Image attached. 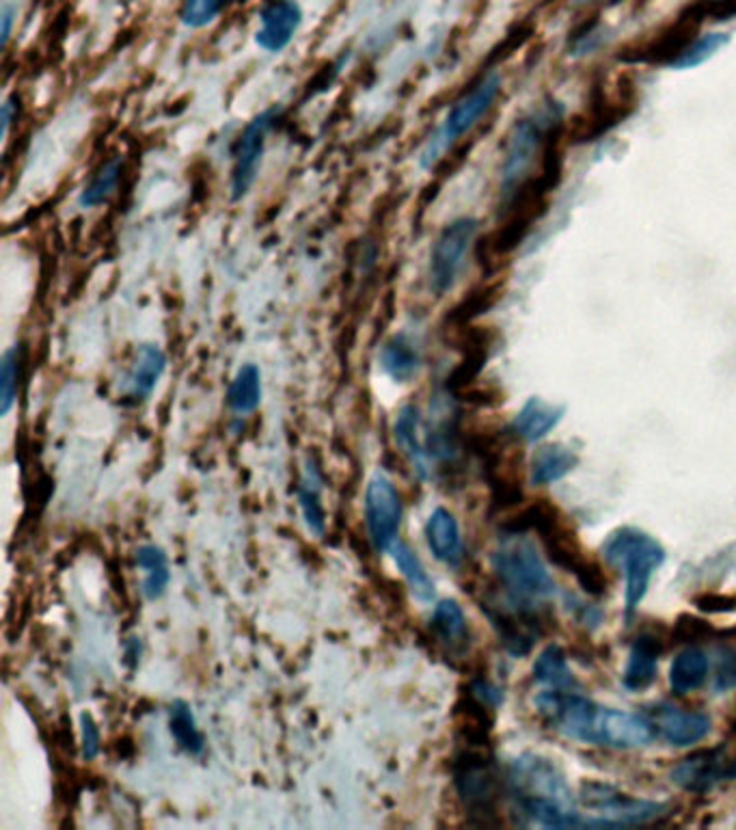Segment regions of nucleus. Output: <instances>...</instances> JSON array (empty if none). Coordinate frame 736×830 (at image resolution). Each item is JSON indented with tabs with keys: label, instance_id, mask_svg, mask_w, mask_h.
Masks as SVG:
<instances>
[{
	"label": "nucleus",
	"instance_id": "8",
	"mask_svg": "<svg viewBox=\"0 0 736 830\" xmlns=\"http://www.w3.org/2000/svg\"><path fill=\"white\" fill-rule=\"evenodd\" d=\"M281 117V107H270L256 115L242 130L238 146L233 151V169H231V199L240 201L253 189L261 169V158L266 151V141L272 128Z\"/></svg>",
	"mask_w": 736,
	"mask_h": 830
},
{
	"label": "nucleus",
	"instance_id": "17",
	"mask_svg": "<svg viewBox=\"0 0 736 830\" xmlns=\"http://www.w3.org/2000/svg\"><path fill=\"white\" fill-rule=\"evenodd\" d=\"M566 409L561 405H553L538 396L529 398L523 409L516 414L513 422V433L518 439L536 444L545 439L553 428L561 422Z\"/></svg>",
	"mask_w": 736,
	"mask_h": 830
},
{
	"label": "nucleus",
	"instance_id": "4",
	"mask_svg": "<svg viewBox=\"0 0 736 830\" xmlns=\"http://www.w3.org/2000/svg\"><path fill=\"white\" fill-rule=\"evenodd\" d=\"M501 93V76L497 72H488L484 78L454 102L449 113L445 115L441 128L435 132V137L428 139L426 148L419 154V165L424 169H430L442 154L451 150L456 141H460L465 135H469L479 121L490 113L495 102Z\"/></svg>",
	"mask_w": 736,
	"mask_h": 830
},
{
	"label": "nucleus",
	"instance_id": "22",
	"mask_svg": "<svg viewBox=\"0 0 736 830\" xmlns=\"http://www.w3.org/2000/svg\"><path fill=\"white\" fill-rule=\"evenodd\" d=\"M430 628H432L435 636L449 651L465 649L467 642H469L467 616H465L463 605L458 604L456 600H442L437 604L435 612H432V619H430Z\"/></svg>",
	"mask_w": 736,
	"mask_h": 830
},
{
	"label": "nucleus",
	"instance_id": "12",
	"mask_svg": "<svg viewBox=\"0 0 736 830\" xmlns=\"http://www.w3.org/2000/svg\"><path fill=\"white\" fill-rule=\"evenodd\" d=\"M259 22L261 27L256 33V43L261 50L277 55L296 38L302 24V9L296 0H272L261 9Z\"/></svg>",
	"mask_w": 736,
	"mask_h": 830
},
{
	"label": "nucleus",
	"instance_id": "25",
	"mask_svg": "<svg viewBox=\"0 0 736 830\" xmlns=\"http://www.w3.org/2000/svg\"><path fill=\"white\" fill-rule=\"evenodd\" d=\"M708 675V658L698 646L683 649L669 666V685L676 694H689Z\"/></svg>",
	"mask_w": 736,
	"mask_h": 830
},
{
	"label": "nucleus",
	"instance_id": "21",
	"mask_svg": "<svg viewBox=\"0 0 736 830\" xmlns=\"http://www.w3.org/2000/svg\"><path fill=\"white\" fill-rule=\"evenodd\" d=\"M322 474L316 461H307L300 485H298V504L305 517V524L309 532L316 536H325L327 530V515L322 506Z\"/></svg>",
	"mask_w": 736,
	"mask_h": 830
},
{
	"label": "nucleus",
	"instance_id": "24",
	"mask_svg": "<svg viewBox=\"0 0 736 830\" xmlns=\"http://www.w3.org/2000/svg\"><path fill=\"white\" fill-rule=\"evenodd\" d=\"M579 465V456L561 444L543 446L531 458V483L551 485L555 481L568 476Z\"/></svg>",
	"mask_w": 736,
	"mask_h": 830
},
{
	"label": "nucleus",
	"instance_id": "33",
	"mask_svg": "<svg viewBox=\"0 0 736 830\" xmlns=\"http://www.w3.org/2000/svg\"><path fill=\"white\" fill-rule=\"evenodd\" d=\"M715 634L713 625L706 619H699L696 614H680L669 632V639L678 644H696L706 642Z\"/></svg>",
	"mask_w": 736,
	"mask_h": 830
},
{
	"label": "nucleus",
	"instance_id": "1",
	"mask_svg": "<svg viewBox=\"0 0 736 830\" xmlns=\"http://www.w3.org/2000/svg\"><path fill=\"white\" fill-rule=\"evenodd\" d=\"M564 128V109L559 102H545L534 113L518 119L508 135L501 162V204L531 180L534 165L545 156L553 135Z\"/></svg>",
	"mask_w": 736,
	"mask_h": 830
},
{
	"label": "nucleus",
	"instance_id": "38",
	"mask_svg": "<svg viewBox=\"0 0 736 830\" xmlns=\"http://www.w3.org/2000/svg\"><path fill=\"white\" fill-rule=\"evenodd\" d=\"M736 685V655L733 651H724L717 678H715V688L717 690H730Z\"/></svg>",
	"mask_w": 736,
	"mask_h": 830
},
{
	"label": "nucleus",
	"instance_id": "31",
	"mask_svg": "<svg viewBox=\"0 0 736 830\" xmlns=\"http://www.w3.org/2000/svg\"><path fill=\"white\" fill-rule=\"evenodd\" d=\"M728 41H730V38L726 33H704V36H698L676 57V61L669 68L672 70H692V68H698L702 63H706L710 57H715Z\"/></svg>",
	"mask_w": 736,
	"mask_h": 830
},
{
	"label": "nucleus",
	"instance_id": "11",
	"mask_svg": "<svg viewBox=\"0 0 736 830\" xmlns=\"http://www.w3.org/2000/svg\"><path fill=\"white\" fill-rule=\"evenodd\" d=\"M655 740V724L639 714L598 708L594 720V742L611 749H641Z\"/></svg>",
	"mask_w": 736,
	"mask_h": 830
},
{
	"label": "nucleus",
	"instance_id": "20",
	"mask_svg": "<svg viewBox=\"0 0 736 830\" xmlns=\"http://www.w3.org/2000/svg\"><path fill=\"white\" fill-rule=\"evenodd\" d=\"M380 368L396 383H408L421 368V350L406 334H398L382 344Z\"/></svg>",
	"mask_w": 736,
	"mask_h": 830
},
{
	"label": "nucleus",
	"instance_id": "27",
	"mask_svg": "<svg viewBox=\"0 0 736 830\" xmlns=\"http://www.w3.org/2000/svg\"><path fill=\"white\" fill-rule=\"evenodd\" d=\"M123 156H115L111 160H107L96 174L93 178L89 180V185L84 189L80 190V197H78V204L80 208L89 210V208H98L102 204H107L115 195V190L121 182V176H123Z\"/></svg>",
	"mask_w": 736,
	"mask_h": 830
},
{
	"label": "nucleus",
	"instance_id": "10",
	"mask_svg": "<svg viewBox=\"0 0 736 830\" xmlns=\"http://www.w3.org/2000/svg\"><path fill=\"white\" fill-rule=\"evenodd\" d=\"M510 781L515 783L520 798L540 796V798L557 800L566 807H570L573 802V793H570L568 783L564 781V774L547 757H518L510 770Z\"/></svg>",
	"mask_w": 736,
	"mask_h": 830
},
{
	"label": "nucleus",
	"instance_id": "15",
	"mask_svg": "<svg viewBox=\"0 0 736 830\" xmlns=\"http://www.w3.org/2000/svg\"><path fill=\"white\" fill-rule=\"evenodd\" d=\"M663 649L665 644L655 634H641L633 641L628 662H626L625 678H623L626 690L641 692L655 683L657 673H659V658H662Z\"/></svg>",
	"mask_w": 736,
	"mask_h": 830
},
{
	"label": "nucleus",
	"instance_id": "34",
	"mask_svg": "<svg viewBox=\"0 0 736 830\" xmlns=\"http://www.w3.org/2000/svg\"><path fill=\"white\" fill-rule=\"evenodd\" d=\"M231 0H186L182 7V22L188 29L208 27Z\"/></svg>",
	"mask_w": 736,
	"mask_h": 830
},
{
	"label": "nucleus",
	"instance_id": "40",
	"mask_svg": "<svg viewBox=\"0 0 736 830\" xmlns=\"http://www.w3.org/2000/svg\"><path fill=\"white\" fill-rule=\"evenodd\" d=\"M471 694H474L476 699H479L481 703L490 705V708H497V705L501 703V692H499L493 683H488V681H474V683H471Z\"/></svg>",
	"mask_w": 736,
	"mask_h": 830
},
{
	"label": "nucleus",
	"instance_id": "41",
	"mask_svg": "<svg viewBox=\"0 0 736 830\" xmlns=\"http://www.w3.org/2000/svg\"><path fill=\"white\" fill-rule=\"evenodd\" d=\"M18 117V100L16 96H9L0 109V123H2V139H7L13 119Z\"/></svg>",
	"mask_w": 736,
	"mask_h": 830
},
{
	"label": "nucleus",
	"instance_id": "7",
	"mask_svg": "<svg viewBox=\"0 0 736 830\" xmlns=\"http://www.w3.org/2000/svg\"><path fill=\"white\" fill-rule=\"evenodd\" d=\"M579 802L598 811V820H588L586 827L591 824V829H620V827H635L650 822L653 818L662 816L665 811V804L650 802V800H633L623 792H618L611 785L596 783V781H586L579 792Z\"/></svg>",
	"mask_w": 736,
	"mask_h": 830
},
{
	"label": "nucleus",
	"instance_id": "16",
	"mask_svg": "<svg viewBox=\"0 0 736 830\" xmlns=\"http://www.w3.org/2000/svg\"><path fill=\"white\" fill-rule=\"evenodd\" d=\"M426 541L430 552L442 565L458 566L463 563L465 547L458 520L447 508H435L426 522Z\"/></svg>",
	"mask_w": 736,
	"mask_h": 830
},
{
	"label": "nucleus",
	"instance_id": "19",
	"mask_svg": "<svg viewBox=\"0 0 736 830\" xmlns=\"http://www.w3.org/2000/svg\"><path fill=\"white\" fill-rule=\"evenodd\" d=\"M167 368V355L158 344H143L137 350L128 373V394L135 401H148Z\"/></svg>",
	"mask_w": 736,
	"mask_h": 830
},
{
	"label": "nucleus",
	"instance_id": "36",
	"mask_svg": "<svg viewBox=\"0 0 736 830\" xmlns=\"http://www.w3.org/2000/svg\"><path fill=\"white\" fill-rule=\"evenodd\" d=\"M694 604L706 614H730V612H736V593L733 595V593L708 591V593L698 595Z\"/></svg>",
	"mask_w": 736,
	"mask_h": 830
},
{
	"label": "nucleus",
	"instance_id": "2",
	"mask_svg": "<svg viewBox=\"0 0 736 830\" xmlns=\"http://www.w3.org/2000/svg\"><path fill=\"white\" fill-rule=\"evenodd\" d=\"M603 554L609 563L625 569V621L630 623L648 593L653 573L665 561V550L659 541L641 530L620 528L609 534Z\"/></svg>",
	"mask_w": 736,
	"mask_h": 830
},
{
	"label": "nucleus",
	"instance_id": "32",
	"mask_svg": "<svg viewBox=\"0 0 736 830\" xmlns=\"http://www.w3.org/2000/svg\"><path fill=\"white\" fill-rule=\"evenodd\" d=\"M20 389V348L11 346L4 350L0 362V415H9L16 405Z\"/></svg>",
	"mask_w": 736,
	"mask_h": 830
},
{
	"label": "nucleus",
	"instance_id": "13",
	"mask_svg": "<svg viewBox=\"0 0 736 830\" xmlns=\"http://www.w3.org/2000/svg\"><path fill=\"white\" fill-rule=\"evenodd\" d=\"M657 729L672 747H692L710 733V718L704 712H685L678 708L662 705L655 712Z\"/></svg>",
	"mask_w": 736,
	"mask_h": 830
},
{
	"label": "nucleus",
	"instance_id": "6",
	"mask_svg": "<svg viewBox=\"0 0 736 830\" xmlns=\"http://www.w3.org/2000/svg\"><path fill=\"white\" fill-rule=\"evenodd\" d=\"M478 231L474 217H460L442 227L430 251V288L437 297L451 293L463 277Z\"/></svg>",
	"mask_w": 736,
	"mask_h": 830
},
{
	"label": "nucleus",
	"instance_id": "18",
	"mask_svg": "<svg viewBox=\"0 0 736 830\" xmlns=\"http://www.w3.org/2000/svg\"><path fill=\"white\" fill-rule=\"evenodd\" d=\"M394 435H396V444L400 446V451L410 461L417 476L421 481H426L430 476V465H428L430 456H428L424 437H421V414L415 405H405L400 409L396 426H394Z\"/></svg>",
	"mask_w": 736,
	"mask_h": 830
},
{
	"label": "nucleus",
	"instance_id": "29",
	"mask_svg": "<svg viewBox=\"0 0 736 830\" xmlns=\"http://www.w3.org/2000/svg\"><path fill=\"white\" fill-rule=\"evenodd\" d=\"M169 731L176 740V744L188 753V755L197 757L203 753L206 749V740L197 727V720L195 714L190 710V705L186 701H173L171 708H169Z\"/></svg>",
	"mask_w": 736,
	"mask_h": 830
},
{
	"label": "nucleus",
	"instance_id": "23",
	"mask_svg": "<svg viewBox=\"0 0 736 830\" xmlns=\"http://www.w3.org/2000/svg\"><path fill=\"white\" fill-rule=\"evenodd\" d=\"M389 552L394 556V563L400 569V573L405 575L410 593L419 602H432L435 595H437L435 580L426 571V566L421 563V559L417 556V552L408 543H405V541H396Z\"/></svg>",
	"mask_w": 736,
	"mask_h": 830
},
{
	"label": "nucleus",
	"instance_id": "35",
	"mask_svg": "<svg viewBox=\"0 0 736 830\" xmlns=\"http://www.w3.org/2000/svg\"><path fill=\"white\" fill-rule=\"evenodd\" d=\"M573 575L579 580L584 593H588L589 597H605L609 593L611 580H609V575H607L603 565L591 556H588L584 561V565L579 566Z\"/></svg>",
	"mask_w": 736,
	"mask_h": 830
},
{
	"label": "nucleus",
	"instance_id": "3",
	"mask_svg": "<svg viewBox=\"0 0 736 830\" xmlns=\"http://www.w3.org/2000/svg\"><path fill=\"white\" fill-rule=\"evenodd\" d=\"M493 569L508 591V597L518 602L545 600L557 593L555 580L543 563L536 545L525 534H510L493 554Z\"/></svg>",
	"mask_w": 736,
	"mask_h": 830
},
{
	"label": "nucleus",
	"instance_id": "37",
	"mask_svg": "<svg viewBox=\"0 0 736 830\" xmlns=\"http://www.w3.org/2000/svg\"><path fill=\"white\" fill-rule=\"evenodd\" d=\"M80 727H82V757L91 761L100 753V729L93 717L87 712L80 717Z\"/></svg>",
	"mask_w": 736,
	"mask_h": 830
},
{
	"label": "nucleus",
	"instance_id": "42",
	"mask_svg": "<svg viewBox=\"0 0 736 830\" xmlns=\"http://www.w3.org/2000/svg\"><path fill=\"white\" fill-rule=\"evenodd\" d=\"M0 22H2V29H0V46H2V50H4L7 43H9V38H11V24H13V9H11V7H4V9H2V18H0Z\"/></svg>",
	"mask_w": 736,
	"mask_h": 830
},
{
	"label": "nucleus",
	"instance_id": "14",
	"mask_svg": "<svg viewBox=\"0 0 736 830\" xmlns=\"http://www.w3.org/2000/svg\"><path fill=\"white\" fill-rule=\"evenodd\" d=\"M724 779H730V765H726L722 751H704L689 757L672 772V781L692 792H704Z\"/></svg>",
	"mask_w": 736,
	"mask_h": 830
},
{
	"label": "nucleus",
	"instance_id": "39",
	"mask_svg": "<svg viewBox=\"0 0 736 830\" xmlns=\"http://www.w3.org/2000/svg\"><path fill=\"white\" fill-rule=\"evenodd\" d=\"M568 605L575 610L579 623H586L589 628H598L600 625V621H603V610L600 607L589 604H577L575 597H570V595H568Z\"/></svg>",
	"mask_w": 736,
	"mask_h": 830
},
{
	"label": "nucleus",
	"instance_id": "9",
	"mask_svg": "<svg viewBox=\"0 0 736 830\" xmlns=\"http://www.w3.org/2000/svg\"><path fill=\"white\" fill-rule=\"evenodd\" d=\"M402 495L385 474H374L366 491V524L376 552H389L402 528Z\"/></svg>",
	"mask_w": 736,
	"mask_h": 830
},
{
	"label": "nucleus",
	"instance_id": "26",
	"mask_svg": "<svg viewBox=\"0 0 736 830\" xmlns=\"http://www.w3.org/2000/svg\"><path fill=\"white\" fill-rule=\"evenodd\" d=\"M227 403L238 415L256 414L261 403V373L256 364H245L238 368L236 377L227 389Z\"/></svg>",
	"mask_w": 736,
	"mask_h": 830
},
{
	"label": "nucleus",
	"instance_id": "30",
	"mask_svg": "<svg viewBox=\"0 0 736 830\" xmlns=\"http://www.w3.org/2000/svg\"><path fill=\"white\" fill-rule=\"evenodd\" d=\"M534 678L545 685L557 688V690H566V688L575 685V678H573V671L568 666L566 653L557 644H549L538 655V660L534 664Z\"/></svg>",
	"mask_w": 736,
	"mask_h": 830
},
{
	"label": "nucleus",
	"instance_id": "28",
	"mask_svg": "<svg viewBox=\"0 0 736 830\" xmlns=\"http://www.w3.org/2000/svg\"><path fill=\"white\" fill-rule=\"evenodd\" d=\"M137 565L141 566L146 571V580H143V595L148 597L149 602H156L165 595L167 586H169V580H171V571H169V559L165 554L162 547L158 545H141L137 550Z\"/></svg>",
	"mask_w": 736,
	"mask_h": 830
},
{
	"label": "nucleus",
	"instance_id": "5",
	"mask_svg": "<svg viewBox=\"0 0 736 830\" xmlns=\"http://www.w3.org/2000/svg\"><path fill=\"white\" fill-rule=\"evenodd\" d=\"M454 783L467 811L478 818V824H497V802L501 796V781L493 761L479 749H467L454 761Z\"/></svg>",
	"mask_w": 736,
	"mask_h": 830
}]
</instances>
